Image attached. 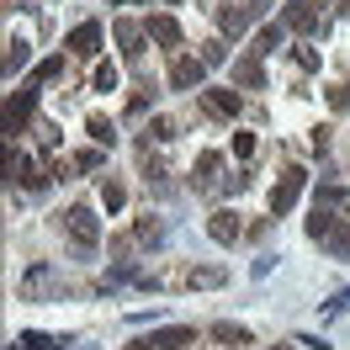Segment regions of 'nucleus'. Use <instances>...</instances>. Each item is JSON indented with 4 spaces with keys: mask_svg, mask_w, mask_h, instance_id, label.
<instances>
[{
    "mask_svg": "<svg viewBox=\"0 0 350 350\" xmlns=\"http://www.w3.org/2000/svg\"><path fill=\"white\" fill-rule=\"evenodd\" d=\"M313 5H319V0H292V11H286V22L297 27V32H308V27L319 22V16H313Z\"/></svg>",
    "mask_w": 350,
    "mask_h": 350,
    "instance_id": "nucleus-7",
    "label": "nucleus"
},
{
    "mask_svg": "<svg viewBox=\"0 0 350 350\" xmlns=\"http://www.w3.org/2000/svg\"><path fill=\"white\" fill-rule=\"evenodd\" d=\"M250 27V11H223V32H244Z\"/></svg>",
    "mask_w": 350,
    "mask_h": 350,
    "instance_id": "nucleus-13",
    "label": "nucleus"
},
{
    "mask_svg": "<svg viewBox=\"0 0 350 350\" xmlns=\"http://www.w3.org/2000/svg\"><path fill=\"white\" fill-rule=\"evenodd\" d=\"M297 191H303V170H286L282 180H276V191H271V207H276V213H286V207L297 202Z\"/></svg>",
    "mask_w": 350,
    "mask_h": 350,
    "instance_id": "nucleus-1",
    "label": "nucleus"
},
{
    "mask_svg": "<svg viewBox=\"0 0 350 350\" xmlns=\"http://www.w3.org/2000/svg\"><path fill=\"white\" fill-rule=\"evenodd\" d=\"M64 218H69V234H75V239L85 244V250H90L96 239H101V228H96V218H90L85 207H75V213H64Z\"/></svg>",
    "mask_w": 350,
    "mask_h": 350,
    "instance_id": "nucleus-2",
    "label": "nucleus"
},
{
    "mask_svg": "<svg viewBox=\"0 0 350 350\" xmlns=\"http://www.w3.org/2000/svg\"><path fill=\"white\" fill-rule=\"evenodd\" d=\"M234 80H239V85H255V90L265 85V75H260V64H255V59H244V64L234 69Z\"/></svg>",
    "mask_w": 350,
    "mask_h": 350,
    "instance_id": "nucleus-9",
    "label": "nucleus"
},
{
    "mask_svg": "<svg viewBox=\"0 0 350 350\" xmlns=\"http://www.w3.org/2000/svg\"><path fill=\"white\" fill-rule=\"evenodd\" d=\"M191 340V329H165V334H154L149 345H165V350H175V345H186Z\"/></svg>",
    "mask_w": 350,
    "mask_h": 350,
    "instance_id": "nucleus-11",
    "label": "nucleus"
},
{
    "mask_svg": "<svg viewBox=\"0 0 350 350\" xmlns=\"http://www.w3.org/2000/svg\"><path fill=\"white\" fill-rule=\"evenodd\" d=\"M197 80H202V64H197V59H175V69H170V85L175 90L197 85Z\"/></svg>",
    "mask_w": 350,
    "mask_h": 350,
    "instance_id": "nucleus-5",
    "label": "nucleus"
},
{
    "mask_svg": "<svg viewBox=\"0 0 350 350\" xmlns=\"http://www.w3.org/2000/svg\"><path fill=\"white\" fill-rule=\"evenodd\" d=\"M90 138H101V144H107V138H111V128H107V117H90Z\"/></svg>",
    "mask_w": 350,
    "mask_h": 350,
    "instance_id": "nucleus-15",
    "label": "nucleus"
},
{
    "mask_svg": "<svg viewBox=\"0 0 350 350\" xmlns=\"http://www.w3.org/2000/svg\"><path fill=\"white\" fill-rule=\"evenodd\" d=\"M202 107L213 117H239V96L234 90H202Z\"/></svg>",
    "mask_w": 350,
    "mask_h": 350,
    "instance_id": "nucleus-3",
    "label": "nucleus"
},
{
    "mask_svg": "<svg viewBox=\"0 0 350 350\" xmlns=\"http://www.w3.org/2000/svg\"><path fill=\"white\" fill-rule=\"evenodd\" d=\"M149 38H159L165 48H175V43H180V27H175L170 16H154V22H149Z\"/></svg>",
    "mask_w": 350,
    "mask_h": 350,
    "instance_id": "nucleus-8",
    "label": "nucleus"
},
{
    "mask_svg": "<svg viewBox=\"0 0 350 350\" xmlns=\"http://www.w3.org/2000/svg\"><path fill=\"white\" fill-rule=\"evenodd\" d=\"M334 250H340V255H350V234H340V239H334Z\"/></svg>",
    "mask_w": 350,
    "mask_h": 350,
    "instance_id": "nucleus-16",
    "label": "nucleus"
},
{
    "mask_svg": "<svg viewBox=\"0 0 350 350\" xmlns=\"http://www.w3.org/2000/svg\"><path fill=\"white\" fill-rule=\"evenodd\" d=\"M276 43H282V27H265L260 38H255V53H271Z\"/></svg>",
    "mask_w": 350,
    "mask_h": 350,
    "instance_id": "nucleus-12",
    "label": "nucleus"
},
{
    "mask_svg": "<svg viewBox=\"0 0 350 350\" xmlns=\"http://www.w3.org/2000/svg\"><path fill=\"white\" fill-rule=\"evenodd\" d=\"M207 234L218 244H234L239 239V223H234V213H213V223H207Z\"/></svg>",
    "mask_w": 350,
    "mask_h": 350,
    "instance_id": "nucleus-4",
    "label": "nucleus"
},
{
    "mask_svg": "<svg viewBox=\"0 0 350 350\" xmlns=\"http://www.w3.org/2000/svg\"><path fill=\"white\" fill-rule=\"evenodd\" d=\"M69 48H75V53H96V48H101V27H96V22L75 27V38H69Z\"/></svg>",
    "mask_w": 350,
    "mask_h": 350,
    "instance_id": "nucleus-6",
    "label": "nucleus"
},
{
    "mask_svg": "<svg viewBox=\"0 0 350 350\" xmlns=\"http://www.w3.org/2000/svg\"><path fill=\"white\" fill-rule=\"evenodd\" d=\"M111 85H117V69L101 64V69H96V90H111Z\"/></svg>",
    "mask_w": 350,
    "mask_h": 350,
    "instance_id": "nucleus-14",
    "label": "nucleus"
},
{
    "mask_svg": "<svg viewBox=\"0 0 350 350\" xmlns=\"http://www.w3.org/2000/svg\"><path fill=\"white\" fill-rule=\"evenodd\" d=\"M213 340H223V345H250V329H234V324H218V329H213Z\"/></svg>",
    "mask_w": 350,
    "mask_h": 350,
    "instance_id": "nucleus-10",
    "label": "nucleus"
},
{
    "mask_svg": "<svg viewBox=\"0 0 350 350\" xmlns=\"http://www.w3.org/2000/svg\"><path fill=\"white\" fill-rule=\"evenodd\" d=\"M117 5H133V0H117Z\"/></svg>",
    "mask_w": 350,
    "mask_h": 350,
    "instance_id": "nucleus-17",
    "label": "nucleus"
}]
</instances>
